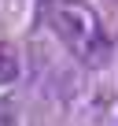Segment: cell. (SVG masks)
<instances>
[{
  "label": "cell",
  "instance_id": "6da1fadb",
  "mask_svg": "<svg viewBox=\"0 0 118 126\" xmlns=\"http://www.w3.org/2000/svg\"><path fill=\"white\" fill-rule=\"evenodd\" d=\"M48 26L85 67H103L111 59V33L85 0H48Z\"/></svg>",
  "mask_w": 118,
  "mask_h": 126
},
{
  "label": "cell",
  "instance_id": "7a4b0ae2",
  "mask_svg": "<svg viewBox=\"0 0 118 126\" xmlns=\"http://www.w3.org/2000/svg\"><path fill=\"white\" fill-rule=\"evenodd\" d=\"M19 78V56L11 45H0V85H8Z\"/></svg>",
  "mask_w": 118,
  "mask_h": 126
}]
</instances>
